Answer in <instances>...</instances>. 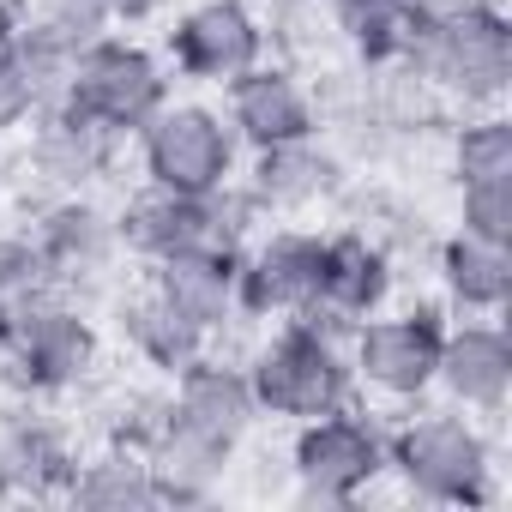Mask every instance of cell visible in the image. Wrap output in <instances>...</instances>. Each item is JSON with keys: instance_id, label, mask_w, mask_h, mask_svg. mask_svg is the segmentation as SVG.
Here are the masks:
<instances>
[{"instance_id": "obj_30", "label": "cell", "mask_w": 512, "mask_h": 512, "mask_svg": "<svg viewBox=\"0 0 512 512\" xmlns=\"http://www.w3.org/2000/svg\"><path fill=\"white\" fill-rule=\"evenodd\" d=\"M97 7L109 13V25H145V19H157V13H169L175 0H97Z\"/></svg>"}, {"instance_id": "obj_18", "label": "cell", "mask_w": 512, "mask_h": 512, "mask_svg": "<svg viewBox=\"0 0 512 512\" xmlns=\"http://www.w3.org/2000/svg\"><path fill=\"white\" fill-rule=\"evenodd\" d=\"M31 145H25V169L37 175V187L55 199V193H85L91 181H103L109 175V163H115V133H103V127H91L85 115H73L67 103H49L31 127Z\"/></svg>"}, {"instance_id": "obj_29", "label": "cell", "mask_w": 512, "mask_h": 512, "mask_svg": "<svg viewBox=\"0 0 512 512\" xmlns=\"http://www.w3.org/2000/svg\"><path fill=\"white\" fill-rule=\"evenodd\" d=\"M43 109H49L43 85H37V79L7 55V61H0V133H25Z\"/></svg>"}, {"instance_id": "obj_21", "label": "cell", "mask_w": 512, "mask_h": 512, "mask_svg": "<svg viewBox=\"0 0 512 512\" xmlns=\"http://www.w3.org/2000/svg\"><path fill=\"white\" fill-rule=\"evenodd\" d=\"M434 272H440V290L458 314L494 320L512 302V247H500V241H476V235L452 229L434 247Z\"/></svg>"}, {"instance_id": "obj_16", "label": "cell", "mask_w": 512, "mask_h": 512, "mask_svg": "<svg viewBox=\"0 0 512 512\" xmlns=\"http://www.w3.org/2000/svg\"><path fill=\"white\" fill-rule=\"evenodd\" d=\"M139 452L151 464V482H157L163 506H199V500H211L223 488L229 464H235V446L217 440V434H205V428H193L187 416H175L169 398H163L157 422L145 428Z\"/></svg>"}, {"instance_id": "obj_33", "label": "cell", "mask_w": 512, "mask_h": 512, "mask_svg": "<svg viewBox=\"0 0 512 512\" xmlns=\"http://www.w3.org/2000/svg\"><path fill=\"white\" fill-rule=\"evenodd\" d=\"M422 7H440V0H422Z\"/></svg>"}, {"instance_id": "obj_6", "label": "cell", "mask_w": 512, "mask_h": 512, "mask_svg": "<svg viewBox=\"0 0 512 512\" xmlns=\"http://www.w3.org/2000/svg\"><path fill=\"white\" fill-rule=\"evenodd\" d=\"M290 476L308 506H350L386 476V428L368 410H326L296 422Z\"/></svg>"}, {"instance_id": "obj_26", "label": "cell", "mask_w": 512, "mask_h": 512, "mask_svg": "<svg viewBox=\"0 0 512 512\" xmlns=\"http://www.w3.org/2000/svg\"><path fill=\"white\" fill-rule=\"evenodd\" d=\"M452 175L464 181H512V121L500 109H476L452 127Z\"/></svg>"}, {"instance_id": "obj_32", "label": "cell", "mask_w": 512, "mask_h": 512, "mask_svg": "<svg viewBox=\"0 0 512 512\" xmlns=\"http://www.w3.org/2000/svg\"><path fill=\"white\" fill-rule=\"evenodd\" d=\"M272 13H302V7H314V0H266Z\"/></svg>"}, {"instance_id": "obj_19", "label": "cell", "mask_w": 512, "mask_h": 512, "mask_svg": "<svg viewBox=\"0 0 512 512\" xmlns=\"http://www.w3.org/2000/svg\"><path fill=\"white\" fill-rule=\"evenodd\" d=\"M145 290H157L181 320L217 338L235 320V253L223 247H181L145 266Z\"/></svg>"}, {"instance_id": "obj_8", "label": "cell", "mask_w": 512, "mask_h": 512, "mask_svg": "<svg viewBox=\"0 0 512 512\" xmlns=\"http://www.w3.org/2000/svg\"><path fill=\"white\" fill-rule=\"evenodd\" d=\"M440 338L446 320L440 308H380L350 332V374L356 392H374L380 404H422L434 392V368H440Z\"/></svg>"}, {"instance_id": "obj_12", "label": "cell", "mask_w": 512, "mask_h": 512, "mask_svg": "<svg viewBox=\"0 0 512 512\" xmlns=\"http://www.w3.org/2000/svg\"><path fill=\"white\" fill-rule=\"evenodd\" d=\"M223 121H229L241 151H266V145L320 133V103H314V91L296 67L253 61L247 73H235L223 85Z\"/></svg>"}, {"instance_id": "obj_13", "label": "cell", "mask_w": 512, "mask_h": 512, "mask_svg": "<svg viewBox=\"0 0 512 512\" xmlns=\"http://www.w3.org/2000/svg\"><path fill=\"white\" fill-rule=\"evenodd\" d=\"M253 163L235 175L253 199L260 217H296V211H314L326 199L344 193V157L308 133V139H284V145H266V151H247Z\"/></svg>"}, {"instance_id": "obj_15", "label": "cell", "mask_w": 512, "mask_h": 512, "mask_svg": "<svg viewBox=\"0 0 512 512\" xmlns=\"http://www.w3.org/2000/svg\"><path fill=\"white\" fill-rule=\"evenodd\" d=\"M79 452L67 440V428L19 392V404H0V494L13 500H49L67 494Z\"/></svg>"}, {"instance_id": "obj_5", "label": "cell", "mask_w": 512, "mask_h": 512, "mask_svg": "<svg viewBox=\"0 0 512 512\" xmlns=\"http://www.w3.org/2000/svg\"><path fill=\"white\" fill-rule=\"evenodd\" d=\"M133 139H139L145 181H157L169 193H217L241 175V145H235L223 109L193 103V97H169Z\"/></svg>"}, {"instance_id": "obj_25", "label": "cell", "mask_w": 512, "mask_h": 512, "mask_svg": "<svg viewBox=\"0 0 512 512\" xmlns=\"http://www.w3.org/2000/svg\"><path fill=\"white\" fill-rule=\"evenodd\" d=\"M109 13L97 7V0H37L31 13H19V43L73 67V55H85L97 37H109Z\"/></svg>"}, {"instance_id": "obj_17", "label": "cell", "mask_w": 512, "mask_h": 512, "mask_svg": "<svg viewBox=\"0 0 512 512\" xmlns=\"http://www.w3.org/2000/svg\"><path fill=\"white\" fill-rule=\"evenodd\" d=\"M31 235H37V247H43V260L55 266L61 290L97 284V278L121 260L115 211H103L91 193H55V199H43Z\"/></svg>"}, {"instance_id": "obj_9", "label": "cell", "mask_w": 512, "mask_h": 512, "mask_svg": "<svg viewBox=\"0 0 512 512\" xmlns=\"http://www.w3.org/2000/svg\"><path fill=\"white\" fill-rule=\"evenodd\" d=\"M163 61L193 85H229L253 61H266V19L253 0H193L163 31Z\"/></svg>"}, {"instance_id": "obj_11", "label": "cell", "mask_w": 512, "mask_h": 512, "mask_svg": "<svg viewBox=\"0 0 512 512\" xmlns=\"http://www.w3.org/2000/svg\"><path fill=\"white\" fill-rule=\"evenodd\" d=\"M392 284H398L392 247H380L356 223L332 229V235H320V284H314V308L308 314L350 338L368 314H380L392 302Z\"/></svg>"}, {"instance_id": "obj_28", "label": "cell", "mask_w": 512, "mask_h": 512, "mask_svg": "<svg viewBox=\"0 0 512 512\" xmlns=\"http://www.w3.org/2000/svg\"><path fill=\"white\" fill-rule=\"evenodd\" d=\"M458 229L476 241L512 247V181H464L458 187Z\"/></svg>"}, {"instance_id": "obj_2", "label": "cell", "mask_w": 512, "mask_h": 512, "mask_svg": "<svg viewBox=\"0 0 512 512\" xmlns=\"http://www.w3.org/2000/svg\"><path fill=\"white\" fill-rule=\"evenodd\" d=\"M241 368H247L253 404H260V416H272V422H308V416L344 410L356 398L350 338L332 332L314 314L278 320V332L253 350Z\"/></svg>"}, {"instance_id": "obj_10", "label": "cell", "mask_w": 512, "mask_h": 512, "mask_svg": "<svg viewBox=\"0 0 512 512\" xmlns=\"http://www.w3.org/2000/svg\"><path fill=\"white\" fill-rule=\"evenodd\" d=\"M320 284V229H266L235 253V314L241 320H296L314 308Z\"/></svg>"}, {"instance_id": "obj_22", "label": "cell", "mask_w": 512, "mask_h": 512, "mask_svg": "<svg viewBox=\"0 0 512 512\" xmlns=\"http://www.w3.org/2000/svg\"><path fill=\"white\" fill-rule=\"evenodd\" d=\"M115 326H121V344L145 362V368H157V374H181L193 356H205L211 350V338L193 326V320H181L157 290H133V296H121V308H115Z\"/></svg>"}, {"instance_id": "obj_23", "label": "cell", "mask_w": 512, "mask_h": 512, "mask_svg": "<svg viewBox=\"0 0 512 512\" xmlns=\"http://www.w3.org/2000/svg\"><path fill=\"white\" fill-rule=\"evenodd\" d=\"M338 43L368 67V73H398L422 19V0H326Z\"/></svg>"}, {"instance_id": "obj_20", "label": "cell", "mask_w": 512, "mask_h": 512, "mask_svg": "<svg viewBox=\"0 0 512 512\" xmlns=\"http://www.w3.org/2000/svg\"><path fill=\"white\" fill-rule=\"evenodd\" d=\"M175 416H187L193 428L241 446L260 422V404H253V386H247V368L241 362H223V356H193L181 374H175V392H169Z\"/></svg>"}, {"instance_id": "obj_31", "label": "cell", "mask_w": 512, "mask_h": 512, "mask_svg": "<svg viewBox=\"0 0 512 512\" xmlns=\"http://www.w3.org/2000/svg\"><path fill=\"white\" fill-rule=\"evenodd\" d=\"M13 37H19V13H7V7H0V61L13 55Z\"/></svg>"}, {"instance_id": "obj_24", "label": "cell", "mask_w": 512, "mask_h": 512, "mask_svg": "<svg viewBox=\"0 0 512 512\" xmlns=\"http://www.w3.org/2000/svg\"><path fill=\"white\" fill-rule=\"evenodd\" d=\"M67 500L73 506H91V512H145V506H163L145 452L139 446H121V440H109L97 458H79L73 464Z\"/></svg>"}, {"instance_id": "obj_1", "label": "cell", "mask_w": 512, "mask_h": 512, "mask_svg": "<svg viewBox=\"0 0 512 512\" xmlns=\"http://www.w3.org/2000/svg\"><path fill=\"white\" fill-rule=\"evenodd\" d=\"M398 73L446 103L500 109V97L512 85V25L500 13V0H440V7H422Z\"/></svg>"}, {"instance_id": "obj_4", "label": "cell", "mask_w": 512, "mask_h": 512, "mask_svg": "<svg viewBox=\"0 0 512 512\" xmlns=\"http://www.w3.org/2000/svg\"><path fill=\"white\" fill-rule=\"evenodd\" d=\"M61 103L73 115H85L91 127L133 139L163 103H169V61L157 49H145L139 37H97L85 55H73Z\"/></svg>"}, {"instance_id": "obj_3", "label": "cell", "mask_w": 512, "mask_h": 512, "mask_svg": "<svg viewBox=\"0 0 512 512\" xmlns=\"http://www.w3.org/2000/svg\"><path fill=\"white\" fill-rule=\"evenodd\" d=\"M386 470L428 506H488L494 488V440L464 410H416L386 434Z\"/></svg>"}, {"instance_id": "obj_7", "label": "cell", "mask_w": 512, "mask_h": 512, "mask_svg": "<svg viewBox=\"0 0 512 512\" xmlns=\"http://www.w3.org/2000/svg\"><path fill=\"white\" fill-rule=\"evenodd\" d=\"M97 356H103V338H97L91 314L67 290L37 296V302H25L13 314V362H7V380L25 398L79 392L97 374Z\"/></svg>"}, {"instance_id": "obj_27", "label": "cell", "mask_w": 512, "mask_h": 512, "mask_svg": "<svg viewBox=\"0 0 512 512\" xmlns=\"http://www.w3.org/2000/svg\"><path fill=\"white\" fill-rule=\"evenodd\" d=\"M55 290H61V278H55V266L43 260L37 235H31V229H25V235H0V302L25 308V302L55 296Z\"/></svg>"}, {"instance_id": "obj_14", "label": "cell", "mask_w": 512, "mask_h": 512, "mask_svg": "<svg viewBox=\"0 0 512 512\" xmlns=\"http://www.w3.org/2000/svg\"><path fill=\"white\" fill-rule=\"evenodd\" d=\"M434 392H446V404L464 410V416H476V422L500 416L512 404V338L494 320H482V314L446 326Z\"/></svg>"}]
</instances>
